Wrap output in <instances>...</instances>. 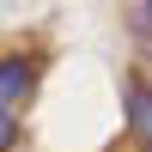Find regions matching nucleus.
<instances>
[{"instance_id": "1", "label": "nucleus", "mask_w": 152, "mask_h": 152, "mask_svg": "<svg viewBox=\"0 0 152 152\" xmlns=\"http://www.w3.org/2000/svg\"><path fill=\"white\" fill-rule=\"evenodd\" d=\"M122 104H128V140H134V152H152V79L128 73L122 79Z\"/></svg>"}, {"instance_id": "2", "label": "nucleus", "mask_w": 152, "mask_h": 152, "mask_svg": "<svg viewBox=\"0 0 152 152\" xmlns=\"http://www.w3.org/2000/svg\"><path fill=\"white\" fill-rule=\"evenodd\" d=\"M31 91H37V55H24V49L18 55H0V104L18 110Z\"/></svg>"}, {"instance_id": "3", "label": "nucleus", "mask_w": 152, "mask_h": 152, "mask_svg": "<svg viewBox=\"0 0 152 152\" xmlns=\"http://www.w3.org/2000/svg\"><path fill=\"white\" fill-rule=\"evenodd\" d=\"M122 24H128V37L152 55V0H122Z\"/></svg>"}, {"instance_id": "4", "label": "nucleus", "mask_w": 152, "mask_h": 152, "mask_svg": "<svg viewBox=\"0 0 152 152\" xmlns=\"http://www.w3.org/2000/svg\"><path fill=\"white\" fill-rule=\"evenodd\" d=\"M18 110H6V104H0V152H18Z\"/></svg>"}, {"instance_id": "5", "label": "nucleus", "mask_w": 152, "mask_h": 152, "mask_svg": "<svg viewBox=\"0 0 152 152\" xmlns=\"http://www.w3.org/2000/svg\"><path fill=\"white\" fill-rule=\"evenodd\" d=\"M146 61H152V55H146Z\"/></svg>"}]
</instances>
